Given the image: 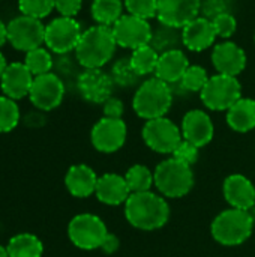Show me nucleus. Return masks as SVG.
Here are the masks:
<instances>
[{
	"mask_svg": "<svg viewBox=\"0 0 255 257\" xmlns=\"http://www.w3.org/2000/svg\"><path fill=\"white\" fill-rule=\"evenodd\" d=\"M209 77L204 68L198 66V65H189V68L186 69V72L183 74L180 84L183 89L189 90V92H201L203 87L206 86Z\"/></svg>",
	"mask_w": 255,
	"mask_h": 257,
	"instance_id": "34",
	"label": "nucleus"
},
{
	"mask_svg": "<svg viewBox=\"0 0 255 257\" xmlns=\"http://www.w3.org/2000/svg\"><path fill=\"white\" fill-rule=\"evenodd\" d=\"M179 41H182V36L179 38L177 29L161 24V27L156 29V30L153 32L150 45H152L158 53L161 51V54H162V53H165V51L174 50V47L179 44Z\"/></svg>",
	"mask_w": 255,
	"mask_h": 257,
	"instance_id": "32",
	"label": "nucleus"
},
{
	"mask_svg": "<svg viewBox=\"0 0 255 257\" xmlns=\"http://www.w3.org/2000/svg\"><path fill=\"white\" fill-rule=\"evenodd\" d=\"M8 42V24L0 20V48Z\"/></svg>",
	"mask_w": 255,
	"mask_h": 257,
	"instance_id": "42",
	"label": "nucleus"
},
{
	"mask_svg": "<svg viewBox=\"0 0 255 257\" xmlns=\"http://www.w3.org/2000/svg\"><path fill=\"white\" fill-rule=\"evenodd\" d=\"M114 81L111 75L104 72L101 68L84 69L77 80L80 95L92 104H104L111 98Z\"/></svg>",
	"mask_w": 255,
	"mask_h": 257,
	"instance_id": "15",
	"label": "nucleus"
},
{
	"mask_svg": "<svg viewBox=\"0 0 255 257\" xmlns=\"http://www.w3.org/2000/svg\"><path fill=\"white\" fill-rule=\"evenodd\" d=\"M125 217L140 230H156L170 220V206L165 197L152 191L132 193L125 203Z\"/></svg>",
	"mask_w": 255,
	"mask_h": 257,
	"instance_id": "1",
	"label": "nucleus"
},
{
	"mask_svg": "<svg viewBox=\"0 0 255 257\" xmlns=\"http://www.w3.org/2000/svg\"><path fill=\"white\" fill-rule=\"evenodd\" d=\"M81 35V26L75 18L59 17L45 26V45L53 53L66 54L77 48Z\"/></svg>",
	"mask_w": 255,
	"mask_h": 257,
	"instance_id": "10",
	"label": "nucleus"
},
{
	"mask_svg": "<svg viewBox=\"0 0 255 257\" xmlns=\"http://www.w3.org/2000/svg\"><path fill=\"white\" fill-rule=\"evenodd\" d=\"M254 230V217L249 211L230 208L222 211L212 223L213 239L225 247H236L249 239Z\"/></svg>",
	"mask_w": 255,
	"mask_h": 257,
	"instance_id": "4",
	"label": "nucleus"
},
{
	"mask_svg": "<svg viewBox=\"0 0 255 257\" xmlns=\"http://www.w3.org/2000/svg\"><path fill=\"white\" fill-rule=\"evenodd\" d=\"M123 102L119 98H110L104 102V117H111V119H122L123 114Z\"/></svg>",
	"mask_w": 255,
	"mask_h": 257,
	"instance_id": "40",
	"label": "nucleus"
},
{
	"mask_svg": "<svg viewBox=\"0 0 255 257\" xmlns=\"http://www.w3.org/2000/svg\"><path fill=\"white\" fill-rule=\"evenodd\" d=\"M24 65L29 68V71L33 74V77L44 75V74L51 72L53 57H51V54H50V51L47 48L39 47V48H35V50L26 53Z\"/></svg>",
	"mask_w": 255,
	"mask_h": 257,
	"instance_id": "29",
	"label": "nucleus"
},
{
	"mask_svg": "<svg viewBox=\"0 0 255 257\" xmlns=\"http://www.w3.org/2000/svg\"><path fill=\"white\" fill-rule=\"evenodd\" d=\"M198 149L200 148H197L195 145H192L186 140H182L171 155H173V158H176L188 166H192L198 160Z\"/></svg>",
	"mask_w": 255,
	"mask_h": 257,
	"instance_id": "37",
	"label": "nucleus"
},
{
	"mask_svg": "<svg viewBox=\"0 0 255 257\" xmlns=\"http://www.w3.org/2000/svg\"><path fill=\"white\" fill-rule=\"evenodd\" d=\"M227 123L237 133H248L255 128V101L240 98L227 110Z\"/></svg>",
	"mask_w": 255,
	"mask_h": 257,
	"instance_id": "24",
	"label": "nucleus"
},
{
	"mask_svg": "<svg viewBox=\"0 0 255 257\" xmlns=\"http://www.w3.org/2000/svg\"><path fill=\"white\" fill-rule=\"evenodd\" d=\"M222 191L230 208L249 211L255 206V187L243 175H230L224 181Z\"/></svg>",
	"mask_w": 255,
	"mask_h": 257,
	"instance_id": "19",
	"label": "nucleus"
},
{
	"mask_svg": "<svg viewBox=\"0 0 255 257\" xmlns=\"http://www.w3.org/2000/svg\"><path fill=\"white\" fill-rule=\"evenodd\" d=\"M116 47L111 27L98 24L83 32L75 48V57L84 69L102 68L113 57Z\"/></svg>",
	"mask_w": 255,
	"mask_h": 257,
	"instance_id": "2",
	"label": "nucleus"
},
{
	"mask_svg": "<svg viewBox=\"0 0 255 257\" xmlns=\"http://www.w3.org/2000/svg\"><path fill=\"white\" fill-rule=\"evenodd\" d=\"M95 194L101 203L108 206H119L126 203L132 193L126 184L125 176L117 173H105L98 178Z\"/></svg>",
	"mask_w": 255,
	"mask_h": 257,
	"instance_id": "20",
	"label": "nucleus"
},
{
	"mask_svg": "<svg viewBox=\"0 0 255 257\" xmlns=\"http://www.w3.org/2000/svg\"><path fill=\"white\" fill-rule=\"evenodd\" d=\"M116 44L123 48L137 50L143 45H149L152 41L153 30L147 20L134 17L131 14L122 15L111 26Z\"/></svg>",
	"mask_w": 255,
	"mask_h": 257,
	"instance_id": "11",
	"label": "nucleus"
},
{
	"mask_svg": "<svg viewBox=\"0 0 255 257\" xmlns=\"http://www.w3.org/2000/svg\"><path fill=\"white\" fill-rule=\"evenodd\" d=\"M126 184L131 190V193H144L150 191V188L155 185V175L150 172L149 167L143 164H135L128 169L125 175Z\"/></svg>",
	"mask_w": 255,
	"mask_h": 257,
	"instance_id": "28",
	"label": "nucleus"
},
{
	"mask_svg": "<svg viewBox=\"0 0 255 257\" xmlns=\"http://www.w3.org/2000/svg\"><path fill=\"white\" fill-rule=\"evenodd\" d=\"M20 107L15 99L0 95V134L11 133L20 123Z\"/></svg>",
	"mask_w": 255,
	"mask_h": 257,
	"instance_id": "30",
	"label": "nucleus"
},
{
	"mask_svg": "<svg viewBox=\"0 0 255 257\" xmlns=\"http://www.w3.org/2000/svg\"><path fill=\"white\" fill-rule=\"evenodd\" d=\"M216 38L213 24L204 17H197L182 29V42L191 51H203L213 45Z\"/></svg>",
	"mask_w": 255,
	"mask_h": 257,
	"instance_id": "21",
	"label": "nucleus"
},
{
	"mask_svg": "<svg viewBox=\"0 0 255 257\" xmlns=\"http://www.w3.org/2000/svg\"><path fill=\"white\" fill-rule=\"evenodd\" d=\"M183 140L203 148L213 139V123L210 116L203 110H191L182 119Z\"/></svg>",
	"mask_w": 255,
	"mask_h": 257,
	"instance_id": "17",
	"label": "nucleus"
},
{
	"mask_svg": "<svg viewBox=\"0 0 255 257\" xmlns=\"http://www.w3.org/2000/svg\"><path fill=\"white\" fill-rule=\"evenodd\" d=\"M98 184V176L95 170L86 164H77L69 167L65 176V185L71 196L78 199H86L95 194Z\"/></svg>",
	"mask_w": 255,
	"mask_h": 257,
	"instance_id": "22",
	"label": "nucleus"
},
{
	"mask_svg": "<svg viewBox=\"0 0 255 257\" xmlns=\"http://www.w3.org/2000/svg\"><path fill=\"white\" fill-rule=\"evenodd\" d=\"M231 8V0H206L204 3H201V11L203 17L207 20H213L215 17L228 12Z\"/></svg>",
	"mask_w": 255,
	"mask_h": 257,
	"instance_id": "38",
	"label": "nucleus"
},
{
	"mask_svg": "<svg viewBox=\"0 0 255 257\" xmlns=\"http://www.w3.org/2000/svg\"><path fill=\"white\" fill-rule=\"evenodd\" d=\"M212 62L218 74L237 77L246 66V54L234 42H222L213 48Z\"/></svg>",
	"mask_w": 255,
	"mask_h": 257,
	"instance_id": "18",
	"label": "nucleus"
},
{
	"mask_svg": "<svg viewBox=\"0 0 255 257\" xmlns=\"http://www.w3.org/2000/svg\"><path fill=\"white\" fill-rule=\"evenodd\" d=\"M0 257H9L8 248L5 245H0Z\"/></svg>",
	"mask_w": 255,
	"mask_h": 257,
	"instance_id": "44",
	"label": "nucleus"
},
{
	"mask_svg": "<svg viewBox=\"0 0 255 257\" xmlns=\"http://www.w3.org/2000/svg\"><path fill=\"white\" fill-rule=\"evenodd\" d=\"M158 59H159V54L150 44L143 45V47H140L137 50H132V54L129 57L132 68L141 77L155 72L156 65H158Z\"/></svg>",
	"mask_w": 255,
	"mask_h": 257,
	"instance_id": "27",
	"label": "nucleus"
},
{
	"mask_svg": "<svg viewBox=\"0 0 255 257\" xmlns=\"http://www.w3.org/2000/svg\"><path fill=\"white\" fill-rule=\"evenodd\" d=\"M141 134L144 143L158 154H173L183 140L182 130L165 116L147 120Z\"/></svg>",
	"mask_w": 255,
	"mask_h": 257,
	"instance_id": "9",
	"label": "nucleus"
},
{
	"mask_svg": "<svg viewBox=\"0 0 255 257\" xmlns=\"http://www.w3.org/2000/svg\"><path fill=\"white\" fill-rule=\"evenodd\" d=\"M83 6V0H56V11L60 17L74 18Z\"/></svg>",
	"mask_w": 255,
	"mask_h": 257,
	"instance_id": "39",
	"label": "nucleus"
},
{
	"mask_svg": "<svg viewBox=\"0 0 255 257\" xmlns=\"http://www.w3.org/2000/svg\"><path fill=\"white\" fill-rule=\"evenodd\" d=\"M128 128L122 119L102 117L98 120L90 133L93 148L102 154H113L122 149L126 142Z\"/></svg>",
	"mask_w": 255,
	"mask_h": 257,
	"instance_id": "13",
	"label": "nucleus"
},
{
	"mask_svg": "<svg viewBox=\"0 0 255 257\" xmlns=\"http://www.w3.org/2000/svg\"><path fill=\"white\" fill-rule=\"evenodd\" d=\"M201 11V0H158V20L161 24L183 29Z\"/></svg>",
	"mask_w": 255,
	"mask_h": 257,
	"instance_id": "14",
	"label": "nucleus"
},
{
	"mask_svg": "<svg viewBox=\"0 0 255 257\" xmlns=\"http://www.w3.org/2000/svg\"><path fill=\"white\" fill-rule=\"evenodd\" d=\"M212 24H213L216 36H219V38H230L234 35V32L237 29V21L230 12L215 17L212 20Z\"/></svg>",
	"mask_w": 255,
	"mask_h": 257,
	"instance_id": "36",
	"label": "nucleus"
},
{
	"mask_svg": "<svg viewBox=\"0 0 255 257\" xmlns=\"http://www.w3.org/2000/svg\"><path fill=\"white\" fill-rule=\"evenodd\" d=\"M9 257H42L44 254V244L42 241L27 232L14 235L8 245Z\"/></svg>",
	"mask_w": 255,
	"mask_h": 257,
	"instance_id": "25",
	"label": "nucleus"
},
{
	"mask_svg": "<svg viewBox=\"0 0 255 257\" xmlns=\"http://www.w3.org/2000/svg\"><path fill=\"white\" fill-rule=\"evenodd\" d=\"M125 8L131 15L149 20L158 14V0H125Z\"/></svg>",
	"mask_w": 255,
	"mask_h": 257,
	"instance_id": "35",
	"label": "nucleus"
},
{
	"mask_svg": "<svg viewBox=\"0 0 255 257\" xmlns=\"http://www.w3.org/2000/svg\"><path fill=\"white\" fill-rule=\"evenodd\" d=\"M8 42L24 53L39 48L45 44V26L41 20L21 14L8 23Z\"/></svg>",
	"mask_w": 255,
	"mask_h": 257,
	"instance_id": "8",
	"label": "nucleus"
},
{
	"mask_svg": "<svg viewBox=\"0 0 255 257\" xmlns=\"http://www.w3.org/2000/svg\"><path fill=\"white\" fill-rule=\"evenodd\" d=\"M111 78H113L114 84H119L122 87H132L140 81L141 75L132 68L129 57H123V59H119L113 65Z\"/></svg>",
	"mask_w": 255,
	"mask_h": 257,
	"instance_id": "31",
	"label": "nucleus"
},
{
	"mask_svg": "<svg viewBox=\"0 0 255 257\" xmlns=\"http://www.w3.org/2000/svg\"><path fill=\"white\" fill-rule=\"evenodd\" d=\"M18 9L23 15L42 20L56 9V0H18Z\"/></svg>",
	"mask_w": 255,
	"mask_h": 257,
	"instance_id": "33",
	"label": "nucleus"
},
{
	"mask_svg": "<svg viewBox=\"0 0 255 257\" xmlns=\"http://www.w3.org/2000/svg\"><path fill=\"white\" fill-rule=\"evenodd\" d=\"M155 187L164 197L179 199L189 194L194 187V173L191 166L176 160L168 158L159 163L153 172Z\"/></svg>",
	"mask_w": 255,
	"mask_h": 257,
	"instance_id": "5",
	"label": "nucleus"
},
{
	"mask_svg": "<svg viewBox=\"0 0 255 257\" xmlns=\"http://www.w3.org/2000/svg\"><path fill=\"white\" fill-rule=\"evenodd\" d=\"M171 104L173 92L170 84L156 77L143 81L132 99L134 111L146 120L164 117L168 113Z\"/></svg>",
	"mask_w": 255,
	"mask_h": 257,
	"instance_id": "3",
	"label": "nucleus"
},
{
	"mask_svg": "<svg viewBox=\"0 0 255 257\" xmlns=\"http://www.w3.org/2000/svg\"><path fill=\"white\" fill-rule=\"evenodd\" d=\"M119 245H120L119 244V238L116 235H113V233L108 232V235L105 236V239H104V242L101 245V250L104 253H107V254H113L114 251H117Z\"/></svg>",
	"mask_w": 255,
	"mask_h": 257,
	"instance_id": "41",
	"label": "nucleus"
},
{
	"mask_svg": "<svg viewBox=\"0 0 255 257\" xmlns=\"http://www.w3.org/2000/svg\"><path fill=\"white\" fill-rule=\"evenodd\" d=\"M33 80H35L33 74L29 71V68L24 63L12 62L6 66L0 78V87L5 96L18 101L29 96Z\"/></svg>",
	"mask_w": 255,
	"mask_h": 257,
	"instance_id": "16",
	"label": "nucleus"
},
{
	"mask_svg": "<svg viewBox=\"0 0 255 257\" xmlns=\"http://www.w3.org/2000/svg\"><path fill=\"white\" fill-rule=\"evenodd\" d=\"M203 104L213 111H227L236 101L242 98V86L236 77L216 74L209 77L206 86L200 92Z\"/></svg>",
	"mask_w": 255,
	"mask_h": 257,
	"instance_id": "6",
	"label": "nucleus"
},
{
	"mask_svg": "<svg viewBox=\"0 0 255 257\" xmlns=\"http://www.w3.org/2000/svg\"><path fill=\"white\" fill-rule=\"evenodd\" d=\"M122 0H93L92 17L99 26L111 27L122 17Z\"/></svg>",
	"mask_w": 255,
	"mask_h": 257,
	"instance_id": "26",
	"label": "nucleus"
},
{
	"mask_svg": "<svg viewBox=\"0 0 255 257\" xmlns=\"http://www.w3.org/2000/svg\"><path fill=\"white\" fill-rule=\"evenodd\" d=\"M65 96V84L59 75L48 72L38 75L33 80L29 99L41 111H51L57 108Z\"/></svg>",
	"mask_w": 255,
	"mask_h": 257,
	"instance_id": "12",
	"label": "nucleus"
},
{
	"mask_svg": "<svg viewBox=\"0 0 255 257\" xmlns=\"http://www.w3.org/2000/svg\"><path fill=\"white\" fill-rule=\"evenodd\" d=\"M188 68H189V62L185 53L179 48H174L159 54L158 65L155 69V77L168 84L177 83L182 80Z\"/></svg>",
	"mask_w": 255,
	"mask_h": 257,
	"instance_id": "23",
	"label": "nucleus"
},
{
	"mask_svg": "<svg viewBox=\"0 0 255 257\" xmlns=\"http://www.w3.org/2000/svg\"><path fill=\"white\" fill-rule=\"evenodd\" d=\"M6 66H8V62H6V59H5L3 53L0 51V78H2V75H3V72H5V69H6Z\"/></svg>",
	"mask_w": 255,
	"mask_h": 257,
	"instance_id": "43",
	"label": "nucleus"
},
{
	"mask_svg": "<svg viewBox=\"0 0 255 257\" xmlns=\"http://www.w3.org/2000/svg\"><path fill=\"white\" fill-rule=\"evenodd\" d=\"M107 235L105 223L93 214H78L68 224V236L80 250L90 251L101 248Z\"/></svg>",
	"mask_w": 255,
	"mask_h": 257,
	"instance_id": "7",
	"label": "nucleus"
}]
</instances>
